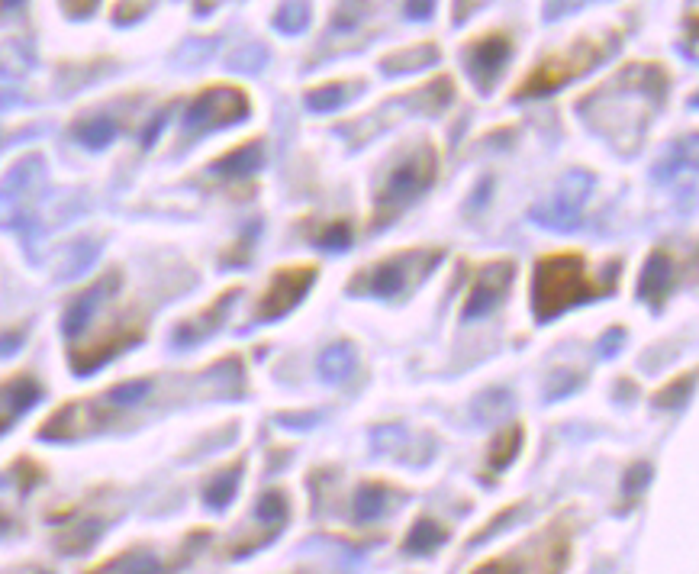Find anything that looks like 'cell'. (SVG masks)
Here are the masks:
<instances>
[{"mask_svg": "<svg viewBox=\"0 0 699 574\" xmlns=\"http://www.w3.org/2000/svg\"><path fill=\"white\" fill-rule=\"evenodd\" d=\"M667 71L658 62H632L619 68L606 84L590 91L584 100H577V110L587 123L600 133H609L613 142H629L635 149L645 136L654 110L667 97Z\"/></svg>", "mask_w": 699, "mask_h": 574, "instance_id": "cell-1", "label": "cell"}, {"mask_svg": "<svg viewBox=\"0 0 699 574\" xmlns=\"http://www.w3.org/2000/svg\"><path fill=\"white\" fill-rule=\"evenodd\" d=\"M619 284V262L590 268L584 252H548L532 271V317L538 323L558 320L577 304L609 297Z\"/></svg>", "mask_w": 699, "mask_h": 574, "instance_id": "cell-2", "label": "cell"}, {"mask_svg": "<svg viewBox=\"0 0 699 574\" xmlns=\"http://www.w3.org/2000/svg\"><path fill=\"white\" fill-rule=\"evenodd\" d=\"M435 175H439V152H435L432 142L419 139L413 146H406L397 162L387 168V175L381 178L374 191V204H371V229H384L400 213L419 200L432 188Z\"/></svg>", "mask_w": 699, "mask_h": 574, "instance_id": "cell-3", "label": "cell"}, {"mask_svg": "<svg viewBox=\"0 0 699 574\" xmlns=\"http://www.w3.org/2000/svg\"><path fill=\"white\" fill-rule=\"evenodd\" d=\"M442 249L435 246H410L377 258L374 265L358 268L348 278L345 291L352 297H374V300H397L413 294L416 287L432 275V268L442 262Z\"/></svg>", "mask_w": 699, "mask_h": 574, "instance_id": "cell-4", "label": "cell"}, {"mask_svg": "<svg viewBox=\"0 0 699 574\" xmlns=\"http://www.w3.org/2000/svg\"><path fill=\"white\" fill-rule=\"evenodd\" d=\"M616 49H619V36H606V39L603 36H580L567 49L545 55V59L519 81L513 97L522 100V97H542V94L558 91L567 81L587 75V71H593L600 62H606Z\"/></svg>", "mask_w": 699, "mask_h": 574, "instance_id": "cell-5", "label": "cell"}, {"mask_svg": "<svg viewBox=\"0 0 699 574\" xmlns=\"http://www.w3.org/2000/svg\"><path fill=\"white\" fill-rule=\"evenodd\" d=\"M564 565H567V526L548 523L532 545H522V549H516V555L493 558V562L474 568V574H561Z\"/></svg>", "mask_w": 699, "mask_h": 574, "instance_id": "cell-6", "label": "cell"}, {"mask_svg": "<svg viewBox=\"0 0 699 574\" xmlns=\"http://www.w3.org/2000/svg\"><path fill=\"white\" fill-rule=\"evenodd\" d=\"M249 94L242 88H232V84H210L203 88L191 107L184 113V136H203V133H213V129H223L232 126L249 117Z\"/></svg>", "mask_w": 699, "mask_h": 574, "instance_id": "cell-7", "label": "cell"}, {"mask_svg": "<svg viewBox=\"0 0 699 574\" xmlns=\"http://www.w3.org/2000/svg\"><path fill=\"white\" fill-rule=\"evenodd\" d=\"M42 155H23L0 181V229H20L29 220V207L42 188Z\"/></svg>", "mask_w": 699, "mask_h": 574, "instance_id": "cell-8", "label": "cell"}, {"mask_svg": "<svg viewBox=\"0 0 699 574\" xmlns=\"http://www.w3.org/2000/svg\"><path fill=\"white\" fill-rule=\"evenodd\" d=\"M319 275V268L313 262H303V265H281L278 271L271 275L265 294L258 297L255 304V320L258 323H274L287 317L290 310H294L303 297H307V291L313 287Z\"/></svg>", "mask_w": 699, "mask_h": 574, "instance_id": "cell-9", "label": "cell"}, {"mask_svg": "<svg viewBox=\"0 0 699 574\" xmlns=\"http://www.w3.org/2000/svg\"><path fill=\"white\" fill-rule=\"evenodd\" d=\"M142 336H145L142 317H133V313H129V317H116L104 333L94 336L91 342L71 346L68 362H71V368H75V375H91V371H97L100 365H107L113 355H120L123 349L142 342Z\"/></svg>", "mask_w": 699, "mask_h": 574, "instance_id": "cell-10", "label": "cell"}, {"mask_svg": "<svg viewBox=\"0 0 699 574\" xmlns=\"http://www.w3.org/2000/svg\"><path fill=\"white\" fill-rule=\"evenodd\" d=\"M516 278V262L513 258H490V262L477 265L474 281L468 287V297L461 304V320L474 323L484 320L487 313H493L500 307V300L506 297L509 284Z\"/></svg>", "mask_w": 699, "mask_h": 574, "instance_id": "cell-11", "label": "cell"}, {"mask_svg": "<svg viewBox=\"0 0 699 574\" xmlns=\"http://www.w3.org/2000/svg\"><path fill=\"white\" fill-rule=\"evenodd\" d=\"M509 59H513V36L506 30H490L484 36H474L468 46H464V68H468L471 81L484 94L497 88Z\"/></svg>", "mask_w": 699, "mask_h": 574, "instance_id": "cell-12", "label": "cell"}, {"mask_svg": "<svg viewBox=\"0 0 699 574\" xmlns=\"http://www.w3.org/2000/svg\"><path fill=\"white\" fill-rule=\"evenodd\" d=\"M590 184H593V178L587 175V171H571V175L558 184V191L551 194L548 204L535 210V223H542L548 229H558V233L577 229L580 220H584V217H580V210H584Z\"/></svg>", "mask_w": 699, "mask_h": 574, "instance_id": "cell-13", "label": "cell"}, {"mask_svg": "<svg viewBox=\"0 0 699 574\" xmlns=\"http://www.w3.org/2000/svg\"><path fill=\"white\" fill-rule=\"evenodd\" d=\"M683 278V265L671 249H651L642 275H638V300H645L651 310H661L664 300Z\"/></svg>", "mask_w": 699, "mask_h": 574, "instance_id": "cell-14", "label": "cell"}, {"mask_svg": "<svg viewBox=\"0 0 699 574\" xmlns=\"http://www.w3.org/2000/svg\"><path fill=\"white\" fill-rule=\"evenodd\" d=\"M123 275L116 268H110L107 275H100L91 287H84L81 294H75L68 300V307H65V317H62V333L68 339H75L81 329H87V323H91V317L100 310V304L104 300H110L116 294V287H120Z\"/></svg>", "mask_w": 699, "mask_h": 574, "instance_id": "cell-15", "label": "cell"}, {"mask_svg": "<svg viewBox=\"0 0 699 574\" xmlns=\"http://www.w3.org/2000/svg\"><path fill=\"white\" fill-rule=\"evenodd\" d=\"M236 297H239V287H226V291L213 300V304L207 310H200L197 317H187L178 329H174V346L178 349H191L197 346V342H203L207 336H213L216 329L223 326V317H226V310L236 304Z\"/></svg>", "mask_w": 699, "mask_h": 574, "instance_id": "cell-16", "label": "cell"}, {"mask_svg": "<svg viewBox=\"0 0 699 574\" xmlns=\"http://www.w3.org/2000/svg\"><path fill=\"white\" fill-rule=\"evenodd\" d=\"M39 400H42V384L29 371H20V375L0 381V433H7Z\"/></svg>", "mask_w": 699, "mask_h": 574, "instance_id": "cell-17", "label": "cell"}, {"mask_svg": "<svg viewBox=\"0 0 699 574\" xmlns=\"http://www.w3.org/2000/svg\"><path fill=\"white\" fill-rule=\"evenodd\" d=\"M261 165H265V142L249 139L223 152L220 159L213 162V171L223 178H245V175H252V171H258Z\"/></svg>", "mask_w": 699, "mask_h": 574, "instance_id": "cell-18", "label": "cell"}, {"mask_svg": "<svg viewBox=\"0 0 699 574\" xmlns=\"http://www.w3.org/2000/svg\"><path fill=\"white\" fill-rule=\"evenodd\" d=\"M116 120L110 113H87V117L71 123V136H75L81 146L87 149H107L110 142L116 139Z\"/></svg>", "mask_w": 699, "mask_h": 574, "instance_id": "cell-19", "label": "cell"}, {"mask_svg": "<svg viewBox=\"0 0 699 574\" xmlns=\"http://www.w3.org/2000/svg\"><path fill=\"white\" fill-rule=\"evenodd\" d=\"M358 365V352H355V342H332V346L323 349L319 355V378L329 381V384H339L355 371Z\"/></svg>", "mask_w": 699, "mask_h": 574, "instance_id": "cell-20", "label": "cell"}, {"mask_svg": "<svg viewBox=\"0 0 699 574\" xmlns=\"http://www.w3.org/2000/svg\"><path fill=\"white\" fill-rule=\"evenodd\" d=\"M242 468H245V462H242V458H236V462L226 465L223 471H216V475L203 484V500H207V507H213V510L229 507V500L236 497V491H239Z\"/></svg>", "mask_w": 699, "mask_h": 574, "instance_id": "cell-21", "label": "cell"}, {"mask_svg": "<svg viewBox=\"0 0 699 574\" xmlns=\"http://www.w3.org/2000/svg\"><path fill=\"white\" fill-rule=\"evenodd\" d=\"M162 571V562L152 555V552H142V549H129L107 558L104 565H97L94 571L87 574H158Z\"/></svg>", "mask_w": 699, "mask_h": 574, "instance_id": "cell-22", "label": "cell"}, {"mask_svg": "<svg viewBox=\"0 0 699 574\" xmlns=\"http://www.w3.org/2000/svg\"><path fill=\"white\" fill-rule=\"evenodd\" d=\"M387 504H390V487L384 481H364L355 491L352 513L358 523H371L387 510Z\"/></svg>", "mask_w": 699, "mask_h": 574, "instance_id": "cell-23", "label": "cell"}, {"mask_svg": "<svg viewBox=\"0 0 699 574\" xmlns=\"http://www.w3.org/2000/svg\"><path fill=\"white\" fill-rule=\"evenodd\" d=\"M439 59V49L432 42H416L410 49H400V52H390L381 59V68L387 75H406V71H416L422 65H432Z\"/></svg>", "mask_w": 699, "mask_h": 574, "instance_id": "cell-24", "label": "cell"}, {"mask_svg": "<svg viewBox=\"0 0 699 574\" xmlns=\"http://www.w3.org/2000/svg\"><path fill=\"white\" fill-rule=\"evenodd\" d=\"M522 439H526V429L522 423H509L503 426V433H497V439L490 442V452H487V468L490 471H503L513 465V458L522 449Z\"/></svg>", "mask_w": 699, "mask_h": 574, "instance_id": "cell-25", "label": "cell"}, {"mask_svg": "<svg viewBox=\"0 0 699 574\" xmlns=\"http://www.w3.org/2000/svg\"><path fill=\"white\" fill-rule=\"evenodd\" d=\"M448 539V529L439 526L435 520H429V516H419V520L410 526V533H406L403 539V552L410 555H426V552H435L439 545Z\"/></svg>", "mask_w": 699, "mask_h": 574, "instance_id": "cell-26", "label": "cell"}, {"mask_svg": "<svg viewBox=\"0 0 699 574\" xmlns=\"http://www.w3.org/2000/svg\"><path fill=\"white\" fill-rule=\"evenodd\" d=\"M100 533H104V523H100V520H81V523L65 526L62 533L55 536V542L65 555H81L100 539Z\"/></svg>", "mask_w": 699, "mask_h": 574, "instance_id": "cell-27", "label": "cell"}, {"mask_svg": "<svg viewBox=\"0 0 699 574\" xmlns=\"http://www.w3.org/2000/svg\"><path fill=\"white\" fill-rule=\"evenodd\" d=\"M152 387H155L152 378H129V381L113 384L110 391L100 394V400H104V404L116 413V410H126L133 404H142V400L152 394Z\"/></svg>", "mask_w": 699, "mask_h": 574, "instance_id": "cell-28", "label": "cell"}, {"mask_svg": "<svg viewBox=\"0 0 699 574\" xmlns=\"http://www.w3.org/2000/svg\"><path fill=\"white\" fill-rule=\"evenodd\" d=\"M316 239V246L319 249H329V252H345V249H352V239H355V229L352 223H348L345 217H336V220H329L323 223L313 233Z\"/></svg>", "mask_w": 699, "mask_h": 574, "instance_id": "cell-29", "label": "cell"}, {"mask_svg": "<svg viewBox=\"0 0 699 574\" xmlns=\"http://www.w3.org/2000/svg\"><path fill=\"white\" fill-rule=\"evenodd\" d=\"M303 100H307V107L316 110V113H332L348 100V84H342V81L319 84V88L307 91V97H303Z\"/></svg>", "mask_w": 699, "mask_h": 574, "instance_id": "cell-30", "label": "cell"}, {"mask_svg": "<svg viewBox=\"0 0 699 574\" xmlns=\"http://www.w3.org/2000/svg\"><path fill=\"white\" fill-rule=\"evenodd\" d=\"M258 520L261 523H268L274 533L287 523V516H290V504H287V494L284 491H268L265 497L258 500Z\"/></svg>", "mask_w": 699, "mask_h": 574, "instance_id": "cell-31", "label": "cell"}, {"mask_svg": "<svg viewBox=\"0 0 699 574\" xmlns=\"http://www.w3.org/2000/svg\"><path fill=\"white\" fill-rule=\"evenodd\" d=\"M693 381H696V375L693 371H687V375H677V378H671L667 381L661 391H654V404L658 407H680L683 400H687V394L693 391Z\"/></svg>", "mask_w": 699, "mask_h": 574, "instance_id": "cell-32", "label": "cell"}, {"mask_svg": "<svg viewBox=\"0 0 699 574\" xmlns=\"http://www.w3.org/2000/svg\"><path fill=\"white\" fill-rule=\"evenodd\" d=\"M307 23H310V7H281L274 13V30H281L287 36L307 30Z\"/></svg>", "mask_w": 699, "mask_h": 574, "instance_id": "cell-33", "label": "cell"}, {"mask_svg": "<svg viewBox=\"0 0 699 574\" xmlns=\"http://www.w3.org/2000/svg\"><path fill=\"white\" fill-rule=\"evenodd\" d=\"M648 481H651V465H645V462H638V465H632L629 471H625V481H622L625 504H635V497L645 491Z\"/></svg>", "mask_w": 699, "mask_h": 574, "instance_id": "cell-34", "label": "cell"}, {"mask_svg": "<svg viewBox=\"0 0 699 574\" xmlns=\"http://www.w3.org/2000/svg\"><path fill=\"white\" fill-rule=\"evenodd\" d=\"M577 384H580V375H574L571 368H558L555 375L548 378L545 394H548V400H561V397H567V394H571Z\"/></svg>", "mask_w": 699, "mask_h": 574, "instance_id": "cell-35", "label": "cell"}, {"mask_svg": "<svg viewBox=\"0 0 699 574\" xmlns=\"http://www.w3.org/2000/svg\"><path fill=\"white\" fill-rule=\"evenodd\" d=\"M17 471H20V487H23V491H29V487L42 481V468L36 462H29V458H20Z\"/></svg>", "mask_w": 699, "mask_h": 574, "instance_id": "cell-36", "label": "cell"}, {"mask_svg": "<svg viewBox=\"0 0 699 574\" xmlns=\"http://www.w3.org/2000/svg\"><path fill=\"white\" fill-rule=\"evenodd\" d=\"M145 4H120L113 10V23H120V26H126V23H133V20H142L145 17Z\"/></svg>", "mask_w": 699, "mask_h": 574, "instance_id": "cell-37", "label": "cell"}, {"mask_svg": "<svg viewBox=\"0 0 699 574\" xmlns=\"http://www.w3.org/2000/svg\"><path fill=\"white\" fill-rule=\"evenodd\" d=\"M622 342H625V329L622 326H613V329H609V333L603 336V355H609V358H613L619 349H622Z\"/></svg>", "mask_w": 699, "mask_h": 574, "instance_id": "cell-38", "label": "cell"}, {"mask_svg": "<svg viewBox=\"0 0 699 574\" xmlns=\"http://www.w3.org/2000/svg\"><path fill=\"white\" fill-rule=\"evenodd\" d=\"M20 342H23V329H17V333H4L0 336V355H10V352H17L20 349Z\"/></svg>", "mask_w": 699, "mask_h": 574, "instance_id": "cell-39", "label": "cell"}, {"mask_svg": "<svg viewBox=\"0 0 699 574\" xmlns=\"http://www.w3.org/2000/svg\"><path fill=\"white\" fill-rule=\"evenodd\" d=\"M429 13H432V7H429V4H426V7H422V4L406 7V17H410V20H422V17H429Z\"/></svg>", "mask_w": 699, "mask_h": 574, "instance_id": "cell-40", "label": "cell"}, {"mask_svg": "<svg viewBox=\"0 0 699 574\" xmlns=\"http://www.w3.org/2000/svg\"><path fill=\"white\" fill-rule=\"evenodd\" d=\"M0 533H7V516L0 513Z\"/></svg>", "mask_w": 699, "mask_h": 574, "instance_id": "cell-41", "label": "cell"}]
</instances>
